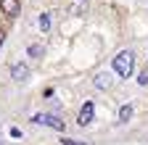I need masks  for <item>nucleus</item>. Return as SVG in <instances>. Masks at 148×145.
I'll list each match as a JSON object with an SVG mask.
<instances>
[{
    "instance_id": "nucleus-1",
    "label": "nucleus",
    "mask_w": 148,
    "mask_h": 145,
    "mask_svg": "<svg viewBox=\"0 0 148 145\" xmlns=\"http://www.w3.org/2000/svg\"><path fill=\"white\" fill-rule=\"evenodd\" d=\"M114 71L119 77H130L135 71V56L132 50H122L119 56H114Z\"/></svg>"
},
{
    "instance_id": "nucleus-2",
    "label": "nucleus",
    "mask_w": 148,
    "mask_h": 145,
    "mask_svg": "<svg viewBox=\"0 0 148 145\" xmlns=\"http://www.w3.org/2000/svg\"><path fill=\"white\" fill-rule=\"evenodd\" d=\"M34 124H45V127H50V129L64 132V121H61L58 116H53V114H37V116H34Z\"/></svg>"
},
{
    "instance_id": "nucleus-3",
    "label": "nucleus",
    "mask_w": 148,
    "mask_h": 145,
    "mask_svg": "<svg viewBox=\"0 0 148 145\" xmlns=\"http://www.w3.org/2000/svg\"><path fill=\"white\" fill-rule=\"evenodd\" d=\"M92 114H95V106H92V103H85V106L79 108V116H77V121H79L82 127H87V124L92 121Z\"/></svg>"
},
{
    "instance_id": "nucleus-4",
    "label": "nucleus",
    "mask_w": 148,
    "mask_h": 145,
    "mask_svg": "<svg viewBox=\"0 0 148 145\" xmlns=\"http://www.w3.org/2000/svg\"><path fill=\"white\" fill-rule=\"evenodd\" d=\"M0 11L5 16H16L21 11V3H18V0H0Z\"/></svg>"
},
{
    "instance_id": "nucleus-5",
    "label": "nucleus",
    "mask_w": 148,
    "mask_h": 145,
    "mask_svg": "<svg viewBox=\"0 0 148 145\" xmlns=\"http://www.w3.org/2000/svg\"><path fill=\"white\" fill-rule=\"evenodd\" d=\"M11 74H13V79H16V82H24V79L29 77V69H27L24 63H16V66L11 69Z\"/></svg>"
},
{
    "instance_id": "nucleus-6",
    "label": "nucleus",
    "mask_w": 148,
    "mask_h": 145,
    "mask_svg": "<svg viewBox=\"0 0 148 145\" xmlns=\"http://www.w3.org/2000/svg\"><path fill=\"white\" fill-rule=\"evenodd\" d=\"M130 119H132V106L127 103V106L119 108V121H130Z\"/></svg>"
},
{
    "instance_id": "nucleus-7",
    "label": "nucleus",
    "mask_w": 148,
    "mask_h": 145,
    "mask_svg": "<svg viewBox=\"0 0 148 145\" xmlns=\"http://www.w3.org/2000/svg\"><path fill=\"white\" fill-rule=\"evenodd\" d=\"M95 87H101V90L111 87V77H108V74H98V77H95Z\"/></svg>"
},
{
    "instance_id": "nucleus-8",
    "label": "nucleus",
    "mask_w": 148,
    "mask_h": 145,
    "mask_svg": "<svg viewBox=\"0 0 148 145\" xmlns=\"http://www.w3.org/2000/svg\"><path fill=\"white\" fill-rule=\"evenodd\" d=\"M37 24H40V29H42V32H48V29H50V16H48V13H42L40 19H37Z\"/></svg>"
},
{
    "instance_id": "nucleus-9",
    "label": "nucleus",
    "mask_w": 148,
    "mask_h": 145,
    "mask_svg": "<svg viewBox=\"0 0 148 145\" xmlns=\"http://www.w3.org/2000/svg\"><path fill=\"white\" fill-rule=\"evenodd\" d=\"M138 82H140V84H148V69H143V71H140V77H138Z\"/></svg>"
},
{
    "instance_id": "nucleus-10",
    "label": "nucleus",
    "mask_w": 148,
    "mask_h": 145,
    "mask_svg": "<svg viewBox=\"0 0 148 145\" xmlns=\"http://www.w3.org/2000/svg\"><path fill=\"white\" fill-rule=\"evenodd\" d=\"M40 53H42L40 45H29V56H40Z\"/></svg>"
},
{
    "instance_id": "nucleus-11",
    "label": "nucleus",
    "mask_w": 148,
    "mask_h": 145,
    "mask_svg": "<svg viewBox=\"0 0 148 145\" xmlns=\"http://www.w3.org/2000/svg\"><path fill=\"white\" fill-rule=\"evenodd\" d=\"M61 142H64V145H85V142H77V140H71V137H64Z\"/></svg>"
},
{
    "instance_id": "nucleus-12",
    "label": "nucleus",
    "mask_w": 148,
    "mask_h": 145,
    "mask_svg": "<svg viewBox=\"0 0 148 145\" xmlns=\"http://www.w3.org/2000/svg\"><path fill=\"white\" fill-rule=\"evenodd\" d=\"M11 137H21V129H18V127H11Z\"/></svg>"
},
{
    "instance_id": "nucleus-13",
    "label": "nucleus",
    "mask_w": 148,
    "mask_h": 145,
    "mask_svg": "<svg viewBox=\"0 0 148 145\" xmlns=\"http://www.w3.org/2000/svg\"><path fill=\"white\" fill-rule=\"evenodd\" d=\"M3 42H5V32L0 29V48H3Z\"/></svg>"
},
{
    "instance_id": "nucleus-14",
    "label": "nucleus",
    "mask_w": 148,
    "mask_h": 145,
    "mask_svg": "<svg viewBox=\"0 0 148 145\" xmlns=\"http://www.w3.org/2000/svg\"><path fill=\"white\" fill-rule=\"evenodd\" d=\"M0 140H3V137H0ZM0 145H3V142H0Z\"/></svg>"
}]
</instances>
